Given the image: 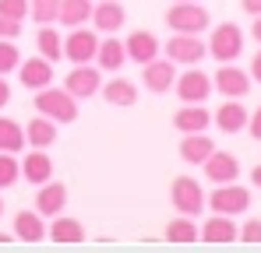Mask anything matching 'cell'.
<instances>
[{
	"instance_id": "obj_1",
	"label": "cell",
	"mask_w": 261,
	"mask_h": 253,
	"mask_svg": "<svg viewBox=\"0 0 261 253\" xmlns=\"http://www.w3.org/2000/svg\"><path fill=\"white\" fill-rule=\"evenodd\" d=\"M36 109L49 116L53 123H74L78 120V99L67 91V88H53V84H46L36 91Z\"/></svg>"
},
{
	"instance_id": "obj_2",
	"label": "cell",
	"mask_w": 261,
	"mask_h": 253,
	"mask_svg": "<svg viewBox=\"0 0 261 253\" xmlns=\"http://www.w3.org/2000/svg\"><path fill=\"white\" fill-rule=\"evenodd\" d=\"M166 25H170V32L201 36V32L212 25V14H208L198 0H173V7L166 11Z\"/></svg>"
},
{
	"instance_id": "obj_3",
	"label": "cell",
	"mask_w": 261,
	"mask_h": 253,
	"mask_svg": "<svg viewBox=\"0 0 261 253\" xmlns=\"http://www.w3.org/2000/svg\"><path fill=\"white\" fill-rule=\"evenodd\" d=\"M208 53L216 56L219 64H233L244 53V32H240V25H233V21L216 25L212 36H208Z\"/></svg>"
},
{
	"instance_id": "obj_4",
	"label": "cell",
	"mask_w": 261,
	"mask_h": 253,
	"mask_svg": "<svg viewBox=\"0 0 261 253\" xmlns=\"http://www.w3.org/2000/svg\"><path fill=\"white\" fill-rule=\"evenodd\" d=\"M208 208L216 214H240V211L251 208V190L240 186L237 179L233 183H219L212 190V197H208Z\"/></svg>"
},
{
	"instance_id": "obj_5",
	"label": "cell",
	"mask_w": 261,
	"mask_h": 253,
	"mask_svg": "<svg viewBox=\"0 0 261 253\" xmlns=\"http://www.w3.org/2000/svg\"><path fill=\"white\" fill-rule=\"evenodd\" d=\"M170 197H173V208L180 211V214H187V218H194V214L205 211V190H201V183L191 179V176H176Z\"/></svg>"
},
{
	"instance_id": "obj_6",
	"label": "cell",
	"mask_w": 261,
	"mask_h": 253,
	"mask_svg": "<svg viewBox=\"0 0 261 253\" xmlns=\"http://www.w3.org/2000/svg\"><path fill=\"white\" fill-rule=\"evenodd\" d=\"M205 53H208V46L191 32H173V39L166 42V60L184 64V67H198Z\"/></svg>"
},
{
	"instance_id": "obj_7",
	"label": "cell",
	"mask_w": 261,
	"mask_h": 253,
	"mask_svg": "<svg viewBox=\"0 0 261 253\" xmlns=\"http://www.w3.org/2000/svg\"><path fill=\"white\" fill-rule=\"evenodd\" d=\"M95 49H99V36L92 28H85V25L71 28V36L64 39V56L71 64H92L95 60Z\"/></svg>"
},
{
	"instance_id": "obj_8",
	"label": "cell",
	"mask_w": 261,
	"mask_h": 253,
	"mask_svg": "<svg viewBox=\"0 0 261 253\" xmlns=\"http://www.w3.org/2000/svg\"><path fill=\"white\" fill-rule=\"evenodd\" d=\"M212 88H219L222 99H244L251 91V74L240 71V67H233V64H219Z\"/></svg>"
},
{
	"instance_id": "obj_9",
	"label": "cell",
	"mask_w": 261,
	"mask_h": 253,
	"mask_svg": "<svg viewBox=\"0 0 261 253\" xmlns=\"http://www.w3.org/2000/svg\"><path fill=\"white\" fill-rule=\"evenodd\" d=\"M64 88L74 99H92L102 88V71H95L88 64H74V71H67V78H64Z\"/></svg>"
},
{
	"instance_id": "obj_10",
	"label": "cell",
	"mask_w": 261,
	"mask_h": 253,
	"mask_svg": "<svg viewBox=\"0 0 261 253\" xmlns=\"http://www.w3.org/2000/svg\"><path fill=\"white\" fill-rule=\"evenodd\" d=\"M141 81L148 91H155V95H163V91H170L176 81V71H173V60H148V64H141Z\"/></svg>"
},
{
	"instance_id": "obj_11",
	"label": "cell",
	"mask_w": 261,
	"mask_h": 253,
	"mask_svg": "<svg viewBox=\"0 0 261 253\" xmlns=\"http://www.w3.org/2000/svg\"><path fill=\"white\" fill-rule=\"evenodd\" d=\"M176 95L180 102H205L212 95V78L205 71H184L176 78Z\"/></svg>"
},
{
	"instance_id": "obj_12",
	"label": "cell",
	"mask_w": 261,
	"mask_h": 253,
	"mask_svg": "<svg viewBox=\"0 0 261 253\" xmlns=\"http://www.w3.org/2000/svg\"><path fill=\"white\" fill-rule=\"evenodd\" d=\"M124 21H127V11H124L117 0H99V4L92 7V25H95L99 32H106V36L120 32Z\"/></svg>"
},
{
	"instance_id": "obj_13",
	"label": "cell",
	"mask_w": 261,
	"mask_h": 253,
	"mask_svg": "<svg viewBox=\"0 0 261 253\" xmlns=\"http://www.w3.org/2000/svg\"><path fill=\"white\" fill-rule=\"evenodd\" d=\"M18 78H21L25 88L39 91V88H46V84H53V64H49L46 56H32V60L18 64Z\"/></svg>"
},
{
	"instance_id": "obj_14",
	"label": "cell",
	"mask_w": 261,
	"mask_h": 253,
	"mask_svg": "<svg viewBox=\"0 0 261 253\" xmlns=\"http://www.w3.org/2000/svg\"><path fill=\"white\" fill-rule=\"evenodd\" d=\"M201 166H205V176H208L212 183H233V179L240 176V162H237V155H229V151H212Z\"/></svg>"
},
{
	"instance_id": "obj_15",
	"label": "cell",
	"mask_w": 261,
	"mask_h": 253,
	"mask_svg": "<svg viewBox=\"0 0 261 253\" xmlns=\"http://www.w3.org/2000/svg\"><path fill=\"white\" fill-rule=\"evenodd\" d=\"M212 151H216V141H212L205 130H198V134H184V141H180V159H184L187 166H201Z\"/></svg>"
},
{
	"instance_id": "obj_16",
	"label": "cell",
	"mask_w": 261,
	"mask_h": 253,
	"mask_svg": "<svg viewBox=\"0 0 261 253\" xmlns=\"http://www.w3.org/2000/svg\"><path fill=\"white\" fill-rule=\"evenodd\" d=\"M237 222H233V214H212L201 229H198V239H205V243H233L237 239Z\"/></svg>"
},
{
	"instance_id": "obj_17",
	"label": "cell",
	"mask_w": 261,
	"mask_h": 253,
	"mask_svg": "<svg viewBox=\"0 0 261 253\" xmlns=\"http://www.w3.org/2000/svg\"><path fill=\"white\" fill-rule=\"evenodd\" d=\"M64 204H67V186L46 179L43 186H39V194H36V211H39L43 218H53V214L64 211Z\"/></svg>"
},
{
	"instance_id": "obj_18",
	"label": "cell",
	"mask_w": 261,
	"mask_h": 253,
	"mask_svg": "<svg viewBox=\"0 0 261 253\" xmlns=\"http://www.w3.org/2000/svg\"><path fill=\"white\" fill-rule=\"evenodd\" d=\"M208 123H212V113L201 102H184V109L173 116V126L180 134H198V130H205Z\"/></svg>"
},
{
	"instance_id": "obj_19",
	"label": "cell",
	"mask_w": 261,
	"mask_h": 253,
	"mask_svg": "<svg viewBox=\"0 0 261 253\" xmlns=\"http://www.w3.org/2000/svg\"><path fill=\"white\" fill-rule=\"evenodd\" d=\"M46 236H49L53 243H67V246H74V243H85V225H82L78 218L53 214V225L46 229Z\"/></svg>"
},
{
	"instance_id": "obj_20",
	"label": "cell",
	"mask_w": 261,
	"mask_h": 253,
	"mask_svg": "<svg viewBox=\"0 0 261 253\" xmlns=\"http://www.w3.org/2000/svg\"><path fill=\"white\" fill-rule=\"evenodd\" d=\"M124 49H127V60L134 64H148V60H155L159 56V39L152 36V32H130L127 42H124Z\"/></svg>"
},
{
	"instance_id": "obj_21",
	"label": "cell",
	"mask_w": 261,
	"mask_h": 253,
	"mask_svg": "<svg viewBox=\"0 0 261 253\" xmlns=\"http://www.w3.org/2000/svg\"><path fill=\"white\" fill-rule=\"evenodd\" d=\"M14 239L21 243H43L46 239V225L39 211H18L14 214Z\"/></svg>"
},
{
	"instance_id": "obj_22",
	"label": "cell",
	"mask_w": 261,
	"mask_h": 253,
	"mask_svg": "<svg viewBox=\"0 0 261 253\" xmlns=\"http://www.w3.org/2000/svg\"><path fill=\"white\" fill-rule=\"evenodd\" d=\"M21 176H25L29 183H39V186L53 176V159L46 155V148H32V155H25V162H21Z\"/></svg>"
},
{
	"instance_id": "obj_23",
	"label": "cell",
	"mask_w": 261,
	"mask_h": 253,
	"mask_svg": "<svg viewBox=\"0 0 261 253\" xmlns=\"http://www.w3.org/2000/svg\"><path fill=\"white\" fill-rule=\"evenodd\" d=\"M212 120L219 123L222 134H240V130L247 126V109H244L237 99H229V102H222V106L216 109V116H212Z\"/></svg>"
},
{
	"instance_id": "obj_24",
	"label": "cell",
	"mask_w": 261,
	"mask_h": 253,
	"mask_svg": "<svg viewBox=\"0 0 261 253\" xmlns=\"http://www.w3.org/2000/svg\"><path fill=\"white\" fill-rule=\"evenodd\" d=\"M127 60V49L120 39H99V49H95V64L99 71H120Z\"/></svg>"
},
{
	"instance_id": "obj_25",
	"label": "cell",
	"mask_w": 261,
	"mask_h": 253,
	"mask_svg": "<svg viewBox=\"0 0 261 253\" xmlns=\"http://www.w3.org/2000/svg\"><path fill=\"white\" fill-rule=\"evenodd\" d=\"M53 141H57V123H53L49 116H43V113L25 126V144H32V148H49Z\"/></svg>"
},
{
	"instance_id": "obj_26",
	"label": "cell",
	"mask_w": 261,
	"mask_h": 253,
	"mask_svg": "<svg viewBox=\"0 0 261 253\" xmlns=\"http://www.w3.org/2000/svg\"><path fill=\"white\" fill-rule=\"evenodd\" d=\"M92 18V0H60V11H57V21L67 25V28H78Z\"/></svg>"
},
{
	"instance_id": "obj_27",
	"label": "cell",
	"mask_w": 261,
	"mask_h": 253,
	"mask_svg": "<svg viewBox=\"0 0 261 253\" xmlns=\"http://www.w3.org/2000/svg\"><path fill=\"white\" fill-rule=\"evenodd\" d=\"M102 99L110 102V106H134L138 102V88L127 81V78H113V81H106L102 88Z\"/></svg>"
},
{
	"instance_id": "obj_28",
	"label": "cell",
	"mask_w": 261,
	"mask_h": 253,
	"mask_svg": "<svg viewBox=\"0 0 261 253\" xmlns=\"http://www.w3.org/2000/svg\"><path fill=\"white\" fill-rule=\"evenodd\" d=\"M36 46H39V56H46L49 64L64 60V39H60V32H57L53 25H43V28H39V36H36Z\"/></svg>"
},
{
	"instance_id": "obj_29",
	"label": "cell",
	"mask_w": 261,
	"mask_h": 253,
	"mask_svg": "<svg viewBox=\"0 0 261 253\" xmlns=\"http://www.w3.org/2000/svg\"><path fill=\"white\" fill-rule=\"evenodd\" d=\"M21 148H25V126L7 120V116H0V151L18 155Z\"/></svg>"
},
{
	"instance_id": "obj_30",
	"label": "cell",
	"mask_w": 261,
	"mask_h": 253,
	"mask_svg": "<svg viewBox=\"0 0 261 253\" xmlns=\"http://www.w3.org/2000/svg\"><path fill=\"white\" fill-rule=\"evenodd\" d=\"M166 239H170V243H198V225H194V218H187V214L173 218V222L166 225Z\"/></svg>"
},
{
	"instance_id": "obj_31",
	"label": "cell",
	"mask_w": 261,
	"mask_h": 253,
	"mask_svg": "<svg viewBox=\"0 0 261 253\" xmlns=\"http://www.w3.org/2000/svg\"><path fill=\"white\" fill-rule=\"evenodd\" d=\"M60 11V0H29V18H36L39 25H53Z\"/></svg>"
},
{
	"instance_id": "obj_32",
	"label": "cell",
	"mask_w": 261,
	"mask_h": 253,
	"mask_svg": "<svg viewBox=\"0 0 261 253\" xmlns=\"http://www.w3.org/2000/svg\"><path fill=\"white\" fill-rule=\"evenodd\" d=\"M18 176H21V166L14 162V155H11V151H0V190L14 186Z\"/></svg>"
},
{
	"instance_id": "obj_33",
	"label": "cell",
	"mask_w": 261,
	"mask_h": 253,
	"mask_svg": "<svg viewBox=\"0 0 261 253\" xmlns=\"http://www.w3.org/2000/svg\"><path fill=\"white\" fill-rule=\"evenodd\" d=\"M18 64H21V53H18L14 39H0V74L18 71Z\"/></svg>"
},
{
	"instance_id": "obj_34",
	"label": "cell",
	"mask_w": 261,
	"mask_h": 253,
	"mask_svg": "<svg viewBox=\"0 0 261 253\" xmlns=\"http://www.w3.org/2000/svg\"><path fill=\"white\" fill-rule=\"evenodd\" d=\"M0 14L14 18V21H25L29 18V0H0Z\"/></svg>"
},
{
	"instance_id": "obj_35",
	"label": "cell",
	"mask_w": 261,
	"mask_h": 253,
	"mask_svg": "<svg viewBox=\"0 0 261 253\" xmlns=\"http://www.w3.org/2000/svg\"><path fill=\"white\" fill-rule=\"evenodd\" d=\"M237 239H240V243H261V218L244 222V225H240V232H237Z\"/></svg>"
},
{
	"instance_id": "obj_36",
	"label": "cell",
	"mask_w": 261,
	"mask_h": 253,
	"mask_svg": "<svg viewBox=\"0 0 261 253\" xmlns=\"http://www.w3.org/2000/svg\"><path fill=\"white\" fill-rule=\"evenodd\" d=\"M18 36H21V21L0 14V39H18Z\"/></svg>"
},
{
	"instance_id": "obj_37",
	"label": "cell",
	"mask_w": 261,
	"mask_h": 253,
	"mask_svg": "<svg viewBox=\"0 0 261 253\" xmlns=\"http://www.w3.org/2000/svg\"><path fill=\"white\" fill-rule=\"evenodd\" d=\"M254 141H261V106L254 109V113H247V126H244Z\"/></svg>"
},
{
	"instance_id": "obj_38",
	"label": "cell",
	"mask_w": 261,
	"mask_h": 253,
	"mask_svg": "<svg viewBox=\"0 0 261 253\" xmlns=\"http://www.w3.org/2000/svg\"><path fill=\"white\" fill-rule=\"evenodd\" d=\"M251 81L261 84V49L254 53V60H251Z\"/></svg>"
},
{
	"instance_id": "obj_39",
	"label": "cell",
	"mask_w": 261,
	"mask_h": 253,
	"mask_svg": "<svg viewBox=\"0 0 261 253\" xmlns=\"http://www.w3.org/2000/svg\"><path fill=\"white\" fill-rule=\"evenodd\" d=\"M7 102H11V84L4 81V74H0V109H4Z\"/></svg>"
},
{
	"instance_id": "obj_40",
	"label": "cell",
	"mask_w": 261,
	"mask_h": 253,
	"mask_svg": "<svg viewBox=\"0 0 261 253\" xmlns=\"http://www.w3.org/2000/svg\"><path fill=\"white\" fill-rule=\"evenodd\" d=\"M240 7H244L247 14H261V0H240Z\"/></svg>"
},
{
	"instance_id": "obj_41",
	"label": "cell",
	"mask_w": 261,
	"mask_h": 253,
	"mask_svg": "<svg viewBox=\"0 0 261 253\" xmlns=\"http://www.w3.org/2000/svg\"><path fill=\"white\" fill-rule=\"evenodd\" d=\"M251 183H254V186L261 190V166H254V169H251Z\"/></svg>"
},
{
	"instance_id": "obj_42",
	"label": "cell",
	"mask_w": 261,
	"mask_h": 253,
	"mask_svg": "<svg viewBox=\"0 0 261 253\" xmlns=\"http://www.w3.org/2000/svg\"><path fill=\"white\" fill-rule=\"evenodd\" d=\"M251 36H254V39L261 42V14H258V18H254V25H251Z\"/></svg>"
},
{
	"instance_id": "obj_43",
	"label": "cell",
	"mask_w": 261,
	"mask_h": 253,
	"mask_svg": "<svg viewBox=\"0 0 261 253\" xmlns=\"http://www.w3.org/2000/svg\"><path fill=\"white\" fill-rule=\"evenodd\" d=\"M0 243H11V239H7V236H4V232H0Z\"/></svg>"
},
{
	"instance_id": "obj_44",
	"label": "cell",
	"mask_w": 261,
	"mask_h": 253,
	"mask_svg": "<svg viewBox=\"0 0 261 253\" xmlns=\"http://www.w3.org/2000/svg\"><path fill=\"white\" fill-rule=\"evenodd\" d=\"M0 214H4V201H0Z\"/></svg>"
}]
</instances>
